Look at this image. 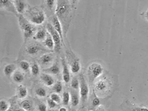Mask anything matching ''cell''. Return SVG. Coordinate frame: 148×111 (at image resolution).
<instances>
[{
  "label": "cell",
  "mask_w": 148,
  "mask_h": 111,
  "mask_svg": "<svg viewBox=\"0 0 148 111\" xmlns=\"http://www.w3.org/2000/svg\"><path fill=\"white\" fill-rule=\"evenodd\" d=\"M79 81V96L82 103H84L87 100L89 96V86L86 82V80L83 75H81Z\"/></svg>",
  "instance_id": "obj_7"
},
{
  "label": "cell",
  "mask_w": 148,
  "mask_h": 111,
  "mask_svg": "<svg viewBox=\"0 0 148 111\" xmlns=\"http://www.w3.org/2000/svg\"><path fill=\"white\" fill-rule=\"evenodd\" d=\"M25 17L35 26H40L45 22L46 14L42 7H28L24 14Z\"/></svg>",
  "instance_id": "obj_2"
},
{
  "label": "cell",
  "mask_w": 148,
  "mask_h": 111,
  "mask_svg": "<svg viewBox=\"0 0 148 111\" xmlns=\"http://www.w3.org/2000/svg\"><path fill=\"white\" fill-rule=\"evenodd\" d=\"M53 90L54 92L59 94L62 92L63 90V85L60 81H58L54 84L53 86Z\"/></svg>",
  "instance_id": "obj_31"
},
{
  "label": "cell",
  "mask_w": 148,
  "mask_h": 111,
  "mask_svg": "<svg viewBox=\"0 0 148 111\" xmlns=\"http://www.w3.org/2000/svg\"><path fill=\"white\" fill-rule=\"evenodd\" d=\"M9 102L5 99H1L0 101V111H8L10 108Z\"/></svg>",
  "instance_id": "obj_30"
},
{
  "label": "cell",
  "mask_w": 148,
  "mask_h": 111,
  "mask_svg": "<svg viewBox=\"0 0 148 111\" xmlns=\"http://www.w3.org/2000/svg\"><path fill=\"white\" fill-rule=\"evenodd\" d=\"M59 111H67V109L64 107H61L59 109Z\"/></svg>",
  "instance_id": "obj_40"
},
{
  "label": "cell",
  "mask_w": 148,
  "mask_h": 111,
  "mask_svg": "<svg viewBox=\"0 0 148 111\" xmlns=\"http://www.w3.org/2000/svg\"><path fill=\"white\" fill-rule=\"evenodd\" d=\"M94 89L98 93L101 95L107 94L110 92L111 84L106 78L97 79L94 84Z\"/></svg>",
  "instance_id": "obj_5"
},
{
  "label": "cell",
  "mask_w": 148,
  "mask_h": 111,
  "mask_svg": "<svg viewBox=\"0 0 148 111\" xmlns=\"http://www.w3.org/2000/svg\"><path fill=\"white\" fill-rule=\"evenodd\" d=\"M45 49L41 44H40L37 41L30 42L25 48V52L28 55L34 56Z\"/></svg>",
  "instance_id": "obj_8"
},
{
  "label": "cell",
  "mask_w": 148,
  "mask_h": 111,
  "mask_svg": "<svg viewBox=\"0 0 148 111\" xmlns=\"http://www.w3.org/2000/svg\"><path fill=\"white\" fill-rule=\"evenodd\" d=\"M21 107L23 110L25 111H30L33 109L32 102L29 100H25L20 104Z\"/></svg>",
  "instance_id": "obj_25"
},
{
  "label": "cell",
  "mask_w": 148,
  "mask_h": 111,
  "mask_svg": "<svg viewBox=\"0 0 148 111\" xmlns=\"http://www.w3.org/2000/svg\"><path fill=\"white\" fill-rule=\"evenodd\" d=\"M80 96L78 94L74 92H71V102L72 106L76 107L79 104L80 102Z\"/></svg>",
  "instance_id": "obj_24"
},
{
  "label": "cell",
  "mask_w": 148,
  "mask_h": 111,
  "mask_svg": "<svg viewBox=\"0 0 148 111\" xmlns=\"http://www.w3.org/2000/svg\"><path fill=\"white\" fill-rule=\"evenodd\" d=\"M144 17L145 19H146V21H148V10H147L144 14Z\"/></svg>",
  "instance_id": "obj_39"
},
{
  "label": "cell",
  "mask_w": 148,
  "mask_h": 111,
  "mask_svg": "<svg viewBox=\"0 0 148 111\" xmlns=\"http://www.w3.org/2000/svg\"><path fill=\"white\" fill-rule=\"evenodd\" d=\"M43 45L49 50H54L55 44L51 34L47 31V36L45 40L43 42Z\"/></svg>",
  "instance_id": "obj_20"
},
{
  "label": "cell",
  "mask_w": 148,
  "mask_h": 111,
  "mask_svg": "<svg viewBox=\"0 0 148 111\" xmlns=\"http://www.w3.org/2000/svg\"><path fill=\"white\" fill-rule=\"evenodd\" d=\"M17 66L15 64L10 63L5 65L3 69L4 74L6 76H9L12 75L17 70Z\"/></svg>",
  "instance_id": "obj_19"
},
{
  "label": "cell",
  "mask_w": 148,
  "mask_h": 111,
  "mask_svg": "<svg viewBox=\"0 0 148 111\" xmlns=\"http://www.w3.org/2000/svg\"><path fill=\"white\" fill-rule=\"evenodd\" d=\"M54 57L52 53H47L41 56L38 60L39 63L41 66H47L52 65L54 61Z\"/></svg>",
  "instance_id": "obj_13"
},
{
  "label": "cell",
  "mask_w": 148,
  "mask_h": 111,
  "mask_svg": "<svg viewBox=\"0 0 148 111\" xmlns=\"http://www.w3.org/2000/svg\"><path fill=\"white\" fill-rule=\"evenodd\" d=\"M74 9L69 0H57L55 14L63 26L64 36H66L74 14Z\"/></svg>",
  "instance_id": "obj_1"
},
{
  "label": "cell",
  "mask_w": 148,
  "mask_h": 111,
  "mask_svg": "<svg viewBox=\"0 0 148 111\" xmlns=\"http://www.w3.org/2000/svg\"><path fill=\"white\" fill-rule=\"evenodd\" d=\"M69 1H70L71 5H72L73 8L75 9L76 8V6H77V3H78L79 0H69Z\"/></svg>",
  "instance_id": "obj_37"
},
{
  "label": "cell",
  "mask_w": 148,
  "mask_h": 111,
  "mask_svg": "<svg viewBox=\"0 0 148 111\" xmlns=\"http://www.w3.org/2000/svg\"><path fill=\"white\" fill-rule=\"evenodd\" d=\"M44 73H47L51 75H58L60 73V67L58 61L54 62L52 65L43 69Z\"/></svg>",
  "instance_id": "obj_18"
},
{
  "label": "cell",
  "mask_w": 148,
  "mask_h": 111,
  "mask_svg": "<svg viewBox=\"0 0 148 111\" xmlns=\"http://www.w3.org/2000/svg\"><path fill=\"white\" fill-rule=\"evenodd\" d=\"M57 0H43V8L46 14H49V16L55 14Z\"/></svg>",
  "instance_id": "obj_11"
},
{
  "label": "cell",
  "mask_w": 148,
  "mask_h": 111,
  "mask_svg": "<svg viewBox=\"0 0 148 111\" xmlns=\"http://www.w3.org/2000/svg\"><path fill=\"white\" fill-rule=\"evenodd\" d=\"M35 93L36 95L40 98H45L46 97L47 92L45 89L43 88H38L35 90Z\"/></svg>",
  "instance_id": "obj_32"
},
{
  "label": "cell",
  "mask_w": 148,
  "mask_h": 111,
  "mask_svg": "<svg viewBox=\"0 0 148 111\" xmlns=\"http://www.w3.org/2000/svg\"><path fill=\"white\" fill-rule=\"evenodd\" d=\"M50 23L54 28V29L60 35L62 40L64 41V34L63 26L61 24V22L55 14L52 16L51 18Z\"/></svg>",
  "instance_id": "obj_12"
},
{
  "label": "cell",
  "mask_w": 148,
  "mask_h": 111,
  "mask_svg": "<svg viewBox=\"0 0 148 111\" xmlns=\"http://www.w3.org/2000/svg\"><path fill=\"white\" fill-rule=\"evenodd\" d=\"M103 72V68L101 64L98 62L91 63L87 69V75L89 82L93 83L99 78Z\"/></svg>",
  "instance_id": "obj_4"
},
{
  "label": "cell",
  "mask_w": 148,
  "mask_h": 111,
  "mask_svg": "<svg viewBox=\"0 0 148 111\" xmlns=\"http://www.w3.org/2000/svg\"><path fill=\"white\" fill-rule=\"evenodd\" d=\"M0 7L1 10L12 13L17 16L19 14L16 10L13 0H0Z\"/></svg>",
  "instance_id": "obj_9"
},
{
  "label": "cell",
  "mask_w": 148,
  "mask_h": 111,
  "mask_svg": "<svg viewBox=\"0 0 148 111\" xmlns=\"http://www.w3.org/2000/svg\"><path fill=\"white\" fill-rule=\"evenodd\" d=\"M19 66L21 69L24 72H29L30 70H31V65L27 60H21L20 62Z\"/></svg>",
  "instance_id": "obj_26"
},
{
  "label": "cell",
  "mask_w": 148,
  "mask_h": 111,
  "mask_svg": "<svg viewBox=\"0 0 148 111\" xmlns=\"http://www.w3.org/2000/svg\"><path fill=\"white\" fill-rule=\"evenodd\" d=\"M47 34V31L46 28H40L37 30L32 38L37 41L43 42L46 38Z\"/></svg>",
  "instance_id": "obj_17"
},
{
  "label": "cell",
  "mask_w": 148,
  "mask_h": 111,
  "mask_svg": "<svg viewBox=\"0 0 148 111\" xmlns=\"http://www.w3.org/2000/svg\"><path fill=\"white\" fill-rule=\"evenodd\" d=\"M13 1L18 14H24L29 6L25 0H13Z\"/></svg>",
  "instance_id": "obj_15"
},
{
  "label": "cell",
  "mask_w": 148,
  "mask_h": 111,
  "mask_svg": "<svg viewBox=\"0 0 148 111\" xmlns=\"http://www.w3.org/2000/svg\"><path fill=\"white\" fill-rule=\"evenodd\" d=\"M22 111V110H16V111ZM24 111H25V110H24Z\"/></svg>",
  "instance_id": "obj_41"
},
{
  "label": "cell",
  "mask_w": 148,
  "mask_h": 111,
  "mask_svg": "<svg viewBox=\"0 0 148 111\" xmlns=\"http://www.w3.org/2000/svg\"><path fill=\"white\" fill-rule=\"evenodd\" d=\"M32 75L37 76L40 73V69L38 64L37 62H34L31 65V70H30Z\"/></svg>",
  "instance_id": "obj_27"
},
{
  "label": "cell",
  "mask_w": 148,
  "mask_h": 111,
  "mask_svg": "<svg viewBox=\"0 0 148 111\" xmlns=\"http://www.w3.org/2000/svg\"></svg>",
  "instance_id": "obj_43"
},
{
  "label": "cell",
  "mask_w": 148,
  "mask_h": 111,
  "mask_svg": "<svg viewBox=\"0 0 148 111\" xmlns=\"http://www.w3.org/2000/svg\"><path fill=\"white\" fill-rule=\"evenodd\" d=\"M100 101L99 100V99L98 97H96L95 96L93 99H92V105L93 107L97 108L99 106H100Z\"/></svg>",
  "instance_id": "obj_35"
},
{
  "label": "cell",
  "mask_w": 148,
  "mask_h": 111,
  "mask_svg": "<svg viewBox=\"0 0 148 111\" xmlns=\"http://www.w3.org/2000/svg\"><path fill=\"white\" fill-rule=\"evenodd\" d=\"M71 86L72 88L74 90L79 89L80 86V81L77 77H74L71 81Z\"/></svg>",
  "instance_id": "obj_29"
},
{
  "label": "cell",
  "mask_w": 148,
  "mask_h": 111,
  "mask_svg": "<svg viewBox=\"0 0 148 111\" xmlns=\"http://www.w3.org/2000/svg\"><path fill=\"white\" fill-rule=\"evenodd\" d=\"M46 28L48 33L51 34L55 44L54 50L57 53L60 51L61 48V44L64 42L60 35L54 29L51 23H47L46 25Z\"/></svg>",
  "instance_id": "obj_6"
},
{
  "label": "cell",
  "mask_w": 148,
  "mask_h": 111,
  "mask_svg": "<svg viewBox=\"0 0 148 111\" xmlns=\"http://www.w3.org/2000/svg\"><path fill=\"white\" fill-rule=\"evenodd\" d=\"M121 107L123 111H148V108L136 106L128 100L125 101Z\"/></svg>",
  "instance_id": "obj_10"
},
{
  "label": "cell",
  "mask_w": 148,
  "mask_h": 111,
  "mask_svg": "<svg viewBox=\"0 0 148 111\" xmlns=\"http://www.w3.org/2000/svg\"><path fill=\"white\" fill-rule=\"evenodd\" d=\"M61 63L62 65V78L63 81L65 83L68 84L71 80V74L69 68L64 58H62L61 59Z\"/></svg>",
  "instance_id": "obj_14"
},
{
  "label": "cell",
  "mask_w": 148,
  "mask_h": 111,
  "mask_svg": "<svg viewBox=\"0 0 148 111\" xmlns=\"http://www.w3.org/2000/svg\"><path fill=\"white\" fill-rule=\"evenodd\" d=\"M81 69V65L79 60L75 58L71 62V70L72 73L77 74L79 73Z\"/></svg>",
  "instance_id": "obj_21"
},
{
  "label": "cell",
  "mask_w": 148,
  "mask_h": 111,
  "mask_svg": "<svg viewBox=\"0 0 148 111\" xmlns=\"http://www.w3.org/2000/svg\"><path fill=\"white\" fill-rule=\"evenodd\" d=\"M18 23L22 32L25 42L33 38L37 31L36 26L31 23L22 14H19L17 16Z\"/></svg>",
  "instance_id": "obj_3"
},
{
  "label": "cell",
  "mask_w": 148,
  "mask_h": 111,
  "mask_svg": "<svg viewBox=\"0 0 148 111\" xmlns=\"http://www.w3.org/2000/svg\"><path fill=\"white\" fill-rule=\"evenodd\" d=\"M12 79L15 83H21L24 82L25 76L21 72L16 70L12 75Z\"/></svg>",
  "instance_id": "obj_22"
},
{
  "label": "cell",
  "mask_w": 148,
  "mask_h": 111,
  "mask_svg": "<svg viewBox=\"0 0 148 111\" xmlns=\"http://www.w3.org/2000/svg\"><path fill=\"white\" fill-rule=\"evenodd\" d=\"M71 101V94L69 92H64L62 97V102L64 106H68Z\"/></svg>",
  "instance_id": "obj_28"
},
{
  "label": "cell",
  "mask_w": 148,
  "mask_h": 111,
  "mask_svg": "<svg viewBox=\"0 0 148 111\" xmlns=\"http://www.w3.org/2000/svg\"><path fill=\"white\" fill-rule=\"evenodd\" d=\"M85 111V110H80V111Z\"/></svg>",
  "instance_id": "obj_42"
},
{
  "label": "cell",
  "mask_w": 148,
  "mask_h": 111,
  "mask_svg": "<svg viewBox=\"0 0 148 111\" xmlns=\"http://www.w3.org/2000/svg\"><path fill=\"white\" fill-rule=\"evenodd\" d=\"M47 103L48 107L50 108H51V109L56 107L57 105V103L55 102V101H53V100H52L50 98V99H47Z\"/></svg>",
  "instance_id": "obj_34"
},
{
  "label": "cell",
  "mask_w": 148,
  "mask_h": 111,
  "mask_svg": "<svg viewBox=\"0 0 148 111\" xmlns=\"http://www.w3.org/2000/svg\"><path fill=\"white\" fill-rule=\"evenodd\" d=\"M40 79L42 83L47 87L53 86L55 83L53 77L47 73H42L40 75Z\"/></svg>",
  "instance_id": "obj_16"
},
{
  "label": "cell",
  "mask_w": 148,
  "mask_h": 111,
  "mask_svg": "<svg viewBox=\"0 0 148 111\" xmlns=\"http://www.w3.org/2000/svg\"><path fill=\"white\" fill-rule=\"evenodd\" d=\"M38 109L39 111H47V106L45 103H40L38 106Z\"/></svg>",
  "instance_id": "obj_36"
},
{
  "label": "cell",
  "mask_w": 148,
  "mask_h": 111,
  "mask_svg": "<svg viewBox=\"0 0 148 111\" xmlns=\"http://www.w3.org/2000/svg\"><path fill=\"white\" fill-rule=\"evenodd\" d=\"M18 97L20 99H24L27 96L28 91L25 86L20 85L18 88Z\"/></svg>",
  "instance_id": "obj_23"
},
{
  "label": "cell",
  "mask_w": 148,
  "mask_h": 111,
  "mask_svg": "<svg viewBox=\"0 0 148 111\" xmlns=\"http://www.w3.org/2000/svg\"><path fill=\"white\" fill-rule=\"evenodd\" d=\"M50 98L52 100L55 101L57 104H59L61 101V97L60 96L59 94L57 93H53L50 95Z\"/></svg>",
  "instance_id": "obj_33"
},
{
  "label": "cell",
  "mask_w": 148,
  "mask_h": 111,
  "mask_svg": "<svg viewBox=\"0 0 148 111\" xmlns=\"http://www.w3.org/2000/svg\"><path fill=\"white\" fill-rule=\"evenodd\" d=\"M94 111H106L104 107L103 106H99L96 108Z\"/></svg>",
  "instance_id": "obj_38"
}]
</instances>
